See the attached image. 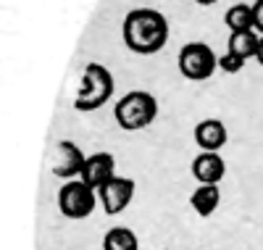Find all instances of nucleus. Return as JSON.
<instances>
[{
    "label": "nucleus",
    "mask_w": 263,
    "mask_h": 250,
    "mask_svg": "<svg viewBox=\"0 0 263 250\" xmlns=\"http://www.w3.org/2000/svg\"><path fill=\"white\" fill-rule=\"evenodd\" d=\"M124 45L137 56H156L168 42V19L156 8H135L124 19Z\"/></svg>",
    "instance_id": "nucleus-1"
},
{
    "label": "nucleus",
    "mask_w": 263,
    "mask_h": 250,
    "mask_svg": "<svg viewBox=\"0 0 263 250\" xmlns=\"http://www.w3.org/2000/svg\"><path fill=\"white\" fill-rule=\"evenodd\" d=\"M114 74L105 69L103 63H87L82 79H79V90H77V98H74V108L77 111H98L100 105H105L108 100L114 98Z\"/></svg>",
    "instance_id": "nucleus-2"
},
{
    "label": "nucleus",
    "mask_w": 263,
    "mask_h": 250,
    "mask_svg": "<svg viewBox=\"0 0 263 250\" xmlns=\"http://www.w3.org/2000/svg\"><path fill=\"white\" fill-rule=\"evenodd\" d=\"M114 116H116V124L126 132L145 129L158 116V100L150 93H145V90H132L116 103Z\"/></svg>",
    "instance_id": "nucleus-3"
},
{
    "label": "nucleus",
    "mask_w": 263,
    "mask_h": 250,
    "mask_svg": "<svg viewBox=\"0 0 263 250\" xmlns=\"http://www.w3.org/2000/svg\"><path fill=\"white\" fill-rule=\"evenodd\" d=\"M177 63H179V74L184 79L205 82L218 69V56L205 42H187V45H182V50L177 56Z\"/></svg>",
    "instance_id": "nucleus-4"
},
{
    "label": "nucleus",
    "mask_w": 263,
    "mask_h": 250,
    "mask_svg": "<svg viewBox=\"0 0 263 250\" xmlns=\"http://www.w3.org/2000/svg\"><path fill=\"white\" fill-rule=\"evenodd\" d=\"M95 203H98V190L82 179H69L58 190V211L66 219H74V221L87 219L95 211Z\"/></svg>",
    "instance_id": "nucleus-5"
},
{
    "label": "nucleus",
    "mask_w": 263,
    "mask_h": 250,
    "mask_svg": "<svg viewBox=\"0 0 263 250\" xmlns=\"http://www.w3.org/2000/svg\"><path fill=\"white\" fill-rule=\"evenodd\" d=\"M132 198H135V179H129V176H114L111 182H105V185L98 190V200H100V206L105 208V213H121Z\"/></svg>",
    "instance_id": "nucleus-6"
},
{
    "label": "nucleus",
    "mask_w": 263,
    "mask_h": 250,
    "mask_svg": "<svg viewBox=\"0 0 263 250\" xmlns=\"http://www.w3.org/2000/svg\"><path fill=\"white\" fill-rule=\"evenodd\" d=\"M84 153L79 150V145H74L71 140H61L53 150V158H50V166H53V174L61 176V179H77L82 176V169H84Z\"/></svg>",
    "instance_id": "nucleus-7"
},
{
    "label": "nucleus",
    "mask_w": 263,
    "mask_h": 250,
    "mask_svg": "<svg viewBox=\"0 0 263 250\" xmlns=\"http://www.w3.org/2000/svg\"><path fill=\"white\" fill-rule=\"evenodd\" d=\"M114 176H116V158H114V153H92V155H87L79 179L87 182L90 187L100 190L105 182H111Z\"/></svg>",
    "instance_id": "nucleus-8"
},
{
    "label": "nucleus",
    "mask_w": 263,
    "mask_h": 250,
    "mask_svg": "<svg viewBox=\"0 0 263 250\" xmlns=\"http://www.w3.org/2000/svg\"><path fill=\"white\" fill-rule=\"evenodd\" d=\"M229 140V132L221 119H203L195 127V142L203 153H218Z\"/></svg>",
    "instance_id": "nucleus-9"
},
{
    "label": "nucleus",
    "mask_w": 263,
    "mask_h": 250,
    "mask_svg": "<svg viewBox=\"0 0 263 250\" xmlns=\"http://www.w3.org/2000/svg\"><path fill=\"white\" fill-rule=\"evenodd\" d=\"M227 174V164L218 153H200L192 161V176L200 185H218Z\"/></svg>",
    "instance_id": "nucleus-10"
},
{
    "label": "nucleus",
    "mask_w": 263,
    "mask_h": 250,
    "mask_svg": "<svg viewBox=\"0 0 263 250\" xmlns=\"http://www.w3.org/2000/svg\"><path fill=\"white\" fill-rule=\"evenodd\" d=\"M218 203H221V190H218V185H200V187H195L192 195H190V206L195 208V213L200 219L213 216V211L218 208Z\"/></svg>",
    "instance_id": "nucleus-11"
},
{
    "label": "nucleus",
    "mask_w": 263,
    "mask_h": 250,
    "mask_svg": "<svg viewBox=\"0 0 263 250\" xmlns=\"http://www.w3.org/2000/svg\"><path fill=\"white\" fill-rule=\"evenodd\" d=\"M258 42H260V34H255V29H248V32H232L229 42H227V53L237 56V58H255L258 53Z\"/></svg>",
    "instance_id": "nucleus-12"
},
{
    "label": "nucleus",
    "mask_w": 263,
    "mask_h": 250,
    "mask_svg": "<svg viewBox=\"0 0 263 250\" xmlns=\"http://www.w3.org/2000/svg\"><path fill=\"white\" fill-rule=\"evenodd\" d=\"M103 250H140V240L129 226H114L103 237Z\"/></svg>",
    "instance_id": "nucleus-13"
},
{
    "label": "nucleus",
    "mask_w": 263,
    "mask_h": 250,
    "mask_svg": "<svg viewBox=\"0 0 263 250\" xmlns=\"http://www.w3.org/2000/svg\"><path fill=\"white\" fill-rule=\"evenodd\" d=\"M224 21L232 32H248V29H255V21H253V6L248 3H234L227 13H224Z\"/></svg>",
    "instance_id": "nucleus-14"
},
{
    "label": "nucleus",
    "mask_w": 263,
    "mask_h": 250,
    "mask_svg": "<svg viewBox=\"0 0 263 250\" xmlns=\"http://www.w3.org/2000/svg\"><path fill=\"white\" fill-rule=\"evenodd\" d=\"M218 69L227 72V74H239V72L245 69V61L232 56V53H224V56H218Z\"/></svg>",
    "instance_id": "nucleus-15"
},
{
    "label": "nucleus",
    "mask_w": 263,
    "mask_h": 250,
    "mask_svg": "<svg viewBox=\"0 0 263 250\" xmlns=\"http://www.w3.org/2000/svg\"><path fill=\"white\" fill-rule=\"evenodd\" d=\"M253 21H255V32L263 37V0L253 3Z\"/></svg>",
    "instance_id": "nucleus-16"
},
{
    "label": "nucleus",
    "mask_w": 263,
    "mask_h": 250,
    "mask_svg": "<svg viewBox=\"0 0 263 250\" xmlns=\"http://www.w3.org/2000/svg\"><path fill=\"white\" fill-rule=\"evenodd\" d=\"M255 61L263 66V37H260V42H258V53H255Z\"/></svg>",
    "instance_id": "nucleus-17"
},
{
    "label": "nucleus",
    "mask_w": 263,
    "mask_h": 250,
    "mask_svg": "<svg viewBox=\"0 0 263 250\" xmlns=\"http://www.w3.org/2000/svg\"><path fill=\"white\" fill-rule=\"evenodd\" d=\"M197 6H213V3H218V0H195Z\"/></svg>",
    "instance_id": "nucleus-18"
}]
</instances>
